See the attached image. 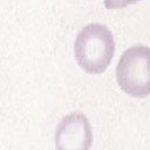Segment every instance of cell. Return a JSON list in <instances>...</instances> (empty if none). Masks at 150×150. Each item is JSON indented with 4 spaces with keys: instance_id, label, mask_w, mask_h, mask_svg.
Listing matches in <instances>:
<instances>
[{
    "instance_id": "1",
    "label": "cell",
    "mask_w": 150,
    "mask_h": 150,
    "mask_svg": "<svg viewBox=\"0 0 150 150\" xmlns=\"http://www.w3.org/2000/svg\"><path fill=\"white\" fill-rule=\"evenodd\" d=\"M115 54V40L110 29L102 23H89L77 34L74 56L77 64L88 74H102Z\"/></svg>"
},
{
    "instance_id": "2",
    "label": "cell",
    "mask_w": 150,
    "mask_h": 150,
    "mask_svg": "<svg viewBox=\"0 0 150 150\" xmlns=\"http://www.w3.org/2000/svg\"><path fill=\"white\" fill-rule=\"evenodd\" d=\"M118 87L129 96L143 98L150 95V47L136 45L121 55L116 66Z\"/></svg>"
},
{
    "instance_id": "3",
    "label": "cell",
    "mask_w": 150,
    "mask_h": 150,
    "mask_svg": "<svg viewBox=\"0 0 150 150\" xmlns=\"http://www.w3.org/2000/svg\"><path fill=\"white\" fill-rule=\"evenodd\" d=\"M54 142L56 150H89L93 129L87 116L80 111L63 116L55 129Z\"/></svg>"
},
{
    "instance_id": "4",
    "label": "cell",
    "mask_w": 150,
    "mask_h": 150,
    "mask_svg": "<svg viewBox=\"0 0 150 150\" xmlns=\"http://www.w3.org/2000/svg\"><path fill=\"white\" fill-rule=\"evenodd\" d=\"M139 0H104V6L108 9H120L128 7L132 4L138 2Z\"/></svg>"
}]
</instances>
